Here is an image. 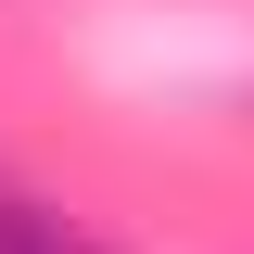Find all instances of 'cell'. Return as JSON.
Instances as JSON below:
<instances>
[{
	"label": "cell",
	"mask_w": 254,
	"mask_h": 254,
	"mask_svg": "<svg viewBox=\"0 0 254 254\" xmlns=\"http://www.w3.org/2000/svg\"><path fill=\"white\" fill-rule=\"evenodd\" d=\"M0 254H102L89 229H64L51 203H13V190H0Z\"/></svg>",
	"instance_id": "6da1fadb"
}]
</instances>
